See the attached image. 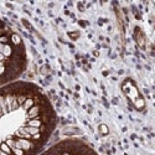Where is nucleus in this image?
Masks as SVG:
<instances>
[{"mask_svg":"<svg viewBox=\"0 0 155 155\" xmlns=\"http://www.w3.org/2000/svg\"><path fill=\"white\" fill-rule=\"evenodd\" d=\"M135 40L138 42V45L142 47V48H145L146 46V40H145V35L143 34V31L139 29V27H137L135 29Z\"/></svg>","mask_w":155,"mask_h":155,"instance_id":"obj_1","label":"nucleus"},{"mask_svg":"<svg viewBox=\"0 0 155 155\" xmlns=\"http://www.w3.org/2000/svg\"><path fill=\"white\" fill-rule=\"evenodd\" d=\"M18 143L20 145V149H23L24 151H29L34 148V144L29 139H18Z\"/></svg>","mask_w":155,"mask_h":155,"instance_id":"obj_2","label":"nucleus"},{"mask_svg":"<svg viewBox=\"0 0 155 155\" xmlns=\"http://www.w3.org/2000/svg\"><path fill=\"white\" fill-rule=\"evenodd\" d=\"M27 117H29L30 119L40 117V105H34V107H31L29 110H27Z\"/></svg>","mask_w":155,"mask_h":155,"instance_id":"obj_3","label":"nucleus"},{"mask_svg":"<svg viewBox=\"0 0 155 155\" xmlns=\"http://www.w3.org/2000/svg\"><path fill=\"white\" fill-rule=\"evenodd\" d=\"M41 125H42V121L40 119V117L30 119V121L27 122V126H35V128H40Z\"/></svg>","mask_w":155,"mask_h":155,"instance_id":"obj_4","label":"nucleus"},{"mask_svg":"<svg viewBox=\"0 0 155 155\" xmlns=\"http://www.w3.org/2000/svg\"><path fill=\"white\" fill-rule=\"evenodd\" d=\"M0 107H1L3 113L6 114L8 113V105H6V101H5V96L4 94H0Z\"/></svg>","mask_w":155,"mask_h":155,"instance_id":"obj_5","label":"nucleus"},{"mask_svg":"<svg viewBox=\"0 0 155 155\" xmlns=\"http://www.w3.org/2000/svg\"><path fill=\"white\" fill-rule=\"evenodd\" d=\"M24 129L29 133V134L32 137V135H35V134H37V133H40V128H35V126H24Z\"/></svg>","mask_w":155,"mask_h":155,"instance_id":"obj_6","label":"nucleus"},{"mask_svg":"<svg viewBox=\"0 0 155 155\" xmlns=\"http://www.w3.org/2000/svg\"><path fill=\"white\" fill-rule=\"evenodd\" d=\"M34 104H35V99H32V98H27V99L25 101V103L23 104V107L25 110H29L31 107H34Z\"/></svg>","mask_w":155,"mask_h":155,"instance_id":"obj_7","label":"nucleus"},{"mask_svg":"<svg viewBox=\"0 0 155 155\" xmlns=\"http://www.w3.org/2000/svg\"><path fill=\"white\" fill-rule=\"evenodd\" d=\"M0 150L6 153V154H9V155H12V150L8 146V144H6V143H1V144H0Z\"/></svg>","mask_w":155,"mask_h":155,"instance_id":"obj_8","label":"nucleus"},{"mask_svg":"<svg viewBox=\"0 0 155 155\" xmlns=\"http://www.w3.org/2000/svg\"><path fill=\"white\" fill-rule=\"evenodd\" d=\"M11 53H12V50H11V47L6 44V45H4V50H3V55L5 56V57H9V56H11Z\"/></svg>","mask_w":155,"mask_h":155,"instance_id":"obj_9","label":"nucleus"},{"mask_svg":"<svg viewBox=\"0 0 155 155\" xmlns=\"http://www.w3.org/2000/svg\"><path fill=\"white\" fill-rule=\"evenodd\" d=\"M16 99H18V103H19V107H20V105H23L24 103H25V101L27 99V97L25 96V94H18L16 96Z\"/></svg>","mask_w":155,"mask_h":155,"instance_id":"obj_10","label":"nucleus"},{"mask_svg":"<svg viewBox=\"0 0 155 155\" xmlns=\"http://www.w3.org/2000/svg\"><path fill=\"white\" fill-rule=\"evenodd\" d=\"M11 41H12V44L14 45H21V40H20V37L18 36V35H15V34H14V35H11Z\"/></svg>","mask_w":155,"mask_h":155,"instance_id":"obj_11","label":"nucleus"},{"mask_svg":"<svg viewBox=\"0 0 155 155\" xmlns=\"http://www.w3.org/2000/svg\"><path fill=\"white\" fill-rule=\"evenodd\" d=\"M99 132L102 133L103 135H107L108 133H109V130H108V126L105 125V124H101V125H99Z\"/></svg>","mask_w":155,"mask_h":155,"instance_id":"obj_12","label":"nucleus"},{"mask_svg":"<svg viewBox=\"0 0 155 155\" xmlns=\"http://www.w3.org/2000/svg\"><path fill=\"white\" fill-rule=\"evenodd\" d=\"M6 144H8V146L10 148V149L12 150L14 149V148H15V140H14V139H8V140H6V142H5Z\"/></svg>","mask_w":155,"mask_h":155,"instance_id":"obj_13","label":"nucleus"},{"mask_svg":"<svg viewBox=\"0 0 155 155\" xmlns=\"http://www.w3.org/2000/svg\"><path fill=\"white\" fill-rule=\"evenodd\" d=\"M12 154H14V155H24L25 151H24L23 149H18V148H14V149H12Z\"/></svg>","mask_w":155,"mask_h":155,"instance_id":"obj_14","label":"nucleus"},{"mask_svg":"<svg viewBox=\"0 0 155 155\" xmlns=\"http://www.w3.org/2000/svg\"><path fill=\"white\" fill-rule=\"evenodd\" d=\"M143 105H144V101L142 99V98H139V99H138V101L135 102V107L140 109V108H142V107H143Z\"/></svg>","mask_w":155,"mask_h":155,"instance_id":"obj_15","label":"nucleus"},{"mask_svg":"<svg viewBox=\"0 0 155 155\" xmlns=\"http://www.w3.org/2000/svg\"><path fill=\"white\" fill-rule=\"evenodd\" d=\"M31 138H32V139H35V140H39V139L41 138V133H37V134H35V135H32Z\"/></svg>","mask_w":155,"mask_h":155,"instance_id":"obj_16","label":"nucleus"},{"mask_svg":"<svg viewBox=\"0 0 155 155\" xmlns=\"http://www.w3.org/2000/svg\"><path fill=\"white\" fill-rule=\"evenodd\" d=\"M23 24L25 25V26H27V27H29V29H31V26H30V24H29V21H27V20H23Z\"/></svg>","mask_w":155,"mask_h":155,"instance_id":"obj_17","label":"nucleus"},{"mask_svg":"<svg viewBox=\"0 0 155 155\" xmlns=\"http://www.w3.org/2000/svg\"><path fill=\"white\" fill-rule=\"evenodd\" d=\"M41 73H42V75H47V68H46V67H42V68H41Z\"/></svg>","mask_w":155,"mask_h":155,"instance_id":"obj_18","label":"nucleus"},{"mask_svg":"<svg viewBox=\"0 0 155 155\" xmlns=\"http://www.w3.org/2000/svg\"><path fill=\"white\" fill-rule=\"evenodd\" d=\"M3 50H4V45L0 42V53H3Z\"/></svg>","mask_w":155,"mask_h":155,"instance_id":"obj_19","label":"nucleus"},{"mask_svg":"<svg viewBox=\"0 0 155 155\" xmlns=\"http://www.w3.org/2000/svg\"><path fill=\"white\" fill-rule=\"evenodd\" d=\"M4 58H5V56H4L3 53H0V62H3V61H4Z\"/></svg>","mask_w":155,"mask_h":155,"instance_id":"obj_20","label":"nucleus"},{"mask_svg":"<svg viewBox=\"0 0 155 155\" xmlns=\"http://www.w3.org/2000/svg\"><path fill=\"white\" fill-rule=\"evenodd\" d=\"M1 116H4V113H3V110H1V107H0V117Z\"/></svg>","mask_w":155,"mask_h":155,"instance_id":"obj_21","label":"nucleus"},{"mask_svg":"<svg viewBox=\"0 0 155 155\" xmlns=\"http://www.w3.org/2000/svg\"><path fill=\"white\" fill-rule=\"evenodd\" d=\"M62 155H69V154H68V153H63Z\"/></svg>","mask_w":155,"mask_h":155,"instance_id":"obj_22","label":"nucleus"}]
</instances>
